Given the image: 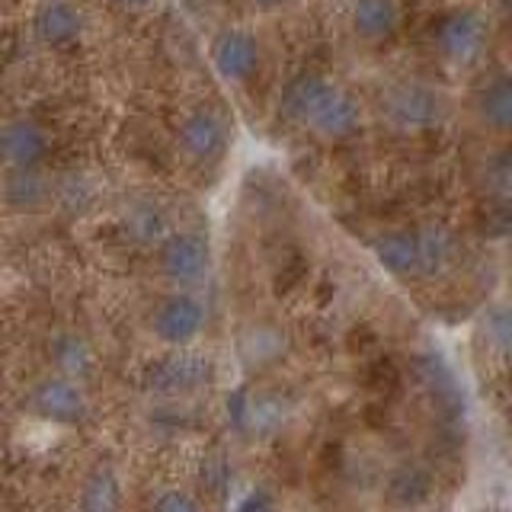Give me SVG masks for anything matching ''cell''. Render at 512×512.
Returning <instances> with one entry per match:
<instances>
[{
  "label": "cell",
  "instance_id": "6da1fadb",
  "mask_svg": "<svg viewBox=\"0 0 512 512\" xmlns=\"http://www.w3.org/2000/svg\"><path fill=\"white\" fill-rule=\"evenodd\" d=\"M279 116L320 144H346L365 125V109L343 84L320 71H298L279 93Z\"/></svg>",
  "mask_w": 512,
  "mask_h": 512
},
{
  "label": "cell",
  "instance_id": "7a4b0ae2",
  "mask_svg": "<svg viewBox=\"0 0 512 512\" xmlns=\"http://www.w3.org/2000/svg\"><path fill=\"white\" fill-rule=\"evenodd\" d=\"M429 45L448 71L464 74L484 61L490 48V20L477 7L445 10L429 32Z\"/></svg>",
  "mask_w": 512,
  "mask_h": 512
},
{
  "label": "cell",
  "instance_id": "3957f363",
  "mask_svg": "<svg viewBox=\"0 0 512 512\" xmlns=\"http://www.w3.org/2000/svg\"><path fill=\"white\" fill-rule=\"evenodd\" d=\"M208 324V308L196 288H173L154 304L148 317V330L154 343L164 349H189L196 346Z\"/></svg>",
  "mask_w": 512,
  "mask_h": 512
},
{
  "label": "cell",
  "instance_id": "277c9868",
  "mask_svg": "<svg viewBox=\"0 0 512 512\" xmlns=\"http://www.w3.org/2000/svg\"><path fill=\"white\" fill-rule=\"evenodd\" d=\"M263 42L250 26H224L208 42V64L224 87H247L263 71Z\"/></svg>",
  "mask_w": 512,
  "mask_h": 512
},
{
  "label": "cell",
  "instance_id": "5b68a950",
  "mask_svg": "<svg viewBox=\"0 0 512 512\" xmlns=\"http://www.w3.org/2000/svg\"><path fill=\"white\" fill-rule=\"evenodd\" d=\"M157 272L170 288H199L212 272V244L202 231H170L154 247Z\"/></svg>",
  "mask_w": 512,
  "mask_h": 512
},
{
  "label": "cell",
  "instance_id": "8992f818",
  "mask_svg": "<svg viewBox=\"0 0 512 512\" xmlns=\"http://www.w3.org/2000/svg\"><path fill=\"white\" fill-rule=\"evenodd\" d=\"M381 109L400 132H429L445 119V96L426 80H397L384 90Z\"/></svg>",
  "mask_w": 512,
  "mask_h": 512
},
{
  "label": "cell",
  "instance_id": "52a82bcc",
  "mask_svg": "<svg viewBox=\"0 0 512 512\" xmlns=\"http://www.w3.org/2000/svg\"><path fill=\"white\" fill-rule=\"evenodd\" d=\"M26 407L36 420H42L48 426L74 429L87 420L90 400L84 391V381H74V378H64V375L52 372L42 381L32 384V391L26 397Z\"/></svg>",
  "mask_w": 512,
  "mask_h": 512
},
{
  "label": "cell",
  "instance_id": "ba28073f",
  "mask_svg": "<svg viewBox=\"0 0 512 512\" xmlns=\"http://www.w3.org/2000/svg\"><path fill=\"white\" fill-rule=\"evenodd\" d=\"M212 378V362L196 349H167L148 372H144V388L160 397H189L205 388Z\"/></svg>",
  "mask_w": 512,
  "mask_h": 512
},
{
  "label": "cell",
  "instance_id": "9c48e42d",
  "mask_svg": "<svg viewBox=\"0 0 512 512\" xmlns=\"http://www.w3.org/2000/svg\"><path fill=\"white\" fill-rule=\"evenodd\" d=\"M176 148L189 160V164H218L231 148V128L224 122L221 112L196 106L176 125Z\"/></svg>",
  "mask_w": 512,
  "mask_h": 512
},
{
  "label": "cell",
  "instance_id": "30bf717a",
  "mask_svg": "<svg viewBox=\"0 0 512 512\" xmlns=\"http://www.w3.org/2000/svg\"><path fill=\"white\" fill-rule=\"evenodd\" d=\"M282 397L269 394V391H256V388H237L228 394V423L240 436H269L276 432L285 420V404H279Z\"/></svg>",
  "mask_w": 512,
  "mask_h": 512
},
{
  "label": "cell",
  "instance_id": "8fae6325",
  "mask_svg": "<svg viewBox=\"0 0 512 512\" xmlns=\"http://www.w3.org/2000/svg\"><path fill=\"white\" fill-rule=\"evenodd\" d=\"M32 39L45 48H71L84 39L87 16L74 0H39L29 16Z\"/></svg>",
  "mask_w": 512,
  "mask_h": 512
},
{
  "label": "cell",
  "instance_id": "7c38bea8",
  "mask_svg": "<svg viewBox=\"0 0 512 512\" xmlns=\"http://www.w3.org/2000/svg\"><path fill=\"white\" fill-rule=\"evenodd\" d=\"M52 151V135L32 116H13L0 135V154L7 170H39Z\"/></svg>",
  "mask_w": 512,
  "mask_h": 512
},
{
  "label": "cell",
  "instance_id": "4fadbf2b",
  "mask_svg": "<svg viewBox=\"0 0 512 512\" xmlns=\"http://www.w3.org/2000/svg\"><path fill=\"white\" fill-rule=\"evenodd\" d=\"M375 263L394 279H426V256L420 228H394L375 237Z\"/></svg>",
  "mask_w": 512,
  "mask_h": 512
},
{
  "label": "cell",
  "instance_id": "5bb4252c",
  "mask_svg": "<svg viewBox=\"0 0 512 512\" xmlns=\"http://www.w3.org/2000/svg\"><path fill=\"white\" fill-rule=\"evenodd\" d=\"M237 359L247 372H266L288 356V333L276 320H250L237 333Z\"/></svg>",
  "mask_w": 512,
  "mask_h": 512
},
{
  "label": "cell",
  "instance_id": "9a60e30c",
  "mask_svg": "<svg viewBox=\"0 0 512 512\" xmlns=\"http://www.w3.org/2000/svg\"><path fill=\"white\" fill-rule=\"evenodd\" d=\"M384 503L397 512H416L432 503L436 496V474L420 461H400L397 468L388 471L381 484Z\"/></svg>",
  "mask_w": 512,
  "mask_h": 512
},
{
  "label": "cell",
  "instance_id": "2e32d148",
  "mask_svg": "<svg viewBox=\"0 0 512 512\" xmlns=\"http://www.w3.org/2000/svg\"><path fill=\"white\" fill-rule=\"evenodd\" d=\"M471 109L484 132L512 135V71H493L477 87Z\"/></svg>",
  "mask_w": 512,
  "mask_h": 512
},
{
  "label": "cell",
  "instance_id": "e0dca14e",
  "mask_svg": "<svg viewBox=\"0 0 512 512\" xmlns=\"http://www.w3.org/2000/svg\"><path fill=\"white\" fill-rule=\"evenodd\" d=\"M400 4L397 0H352L349 4V32L362 45H384L397 36Z\"/></svg>",
  "mask_w": 512,
  "mask_h": 512
},
{
  "label": "cell",
  "instance_id": "ac0fdd59",
  "mask_svg": "<svg viewBox=\"0 0 512 512\" xmlns=\"http://www.w3.org/2000/svg\"><path fill=\"white\" fill-rule=\"evenodd\" d=\"M77 512H122V480L109 461L93 464L77 490Z\"/></svg>",
  "mask_w": 512,
  "mask_h": 512
},
{
  "label": "cell",
  "instance_id": "d6986e66",
  "mask_svg": "<svg viewBox=\"0 0 512 512\" xmlns=\"http://www.w3.org/2000/svg\"><path fill=\"white\" fill-rule=\"evenodd\" d=\"M477 346L496 362L512 359V301H493L477 317Z\"/></svg>",
  "mask_w": 512,
  "mask_h": 512
},
{
  "label": "cell",
  "instance_id": "ffe728a7",
  "mask_svg": "<svg viewBox=\"0 0 512 512\" xmlns=\"http://www.w3.org/2000/svg\"><path fill=\"white\" fill-rule=\"evenodd\" d=\"M48 362H52L58 375L74 378V381H84L96 365L93 346L74 330H61L48 340Z\"/></svg>",
  "mask_w": 512,
  "mask_h": 512
},
{
  "label": "cell",
  "instance_id": "44dd1931",
  "mask_svg": "<svg viewBox=\"0 0 512 512\" xmlns=\"http://www.w3.org/2000/svg\"><path fill=\"white\" fill-rule=\"evenodd\" d=\"M7 205L16 212H32L48 202L52 189H48L45 176L39 170H7V186H4Z\"/></svg>",
  "mask_w": 512,
  "mask_h": 512
},
{
  "label": "cell",
  "instance_id": "7402d4cb",
  "mask_svg": "<svg viewBox=\"0 0 512 512\" xmlns=\"http://www.w3.org/2000/svg\"><path fill=\"white\" fill-rule=\"evenodd\" d=\"M125 231L141 247H160V240H164L173 228L167 224L164 212H160L157 205H135L132 212L125 215Z\"/></svg>",
  "mask_w": 512,
  "mask_h": 512
},
{
  "label": "cell",
  "instance_id": "603a6c76",
  "mask_svg": "<svg viewBox=\"0 0 512 512\" xmlns=\"http://www.w3.org/2000/svg\"><path fill=\"white\" fill-rule=\"evenodd\" d=\"M151 512H205L199 496H192L183 487H164L151 503Z\"/></svg>",
  "mask_w": 512,
  "mask_h": 512
},
{
  "label": "cell",
  "instance_id": "cb8c5ba5",
  "mask_svg": "<svg viewBox=\"0 0 512 512\" xmlns=\"http://www.w3.org/2000/svg\"><path fill=\"white\" fill-rule=\"evenodd\" d=\"M199 474H202L205 490L212 493V496H224V490H228V484H231V464L224 461L221 455H208L202 461Z\"/></svg>",
  "mask_w": 512,
  "mask_h": 512
},
{
  "label": "cell",
  "instance_id": "d4e9b609",
  "mask_svg": "<svg viewBox=\"0 0 512 512\" xmlns=\"http://www.w3.org/2000/svg\"><path fill=\"white\" fill-rule=\"evenodd\" d=\"M231 512H279V496L272 493L269 487L256 484V487H250V490H244L237 496Z\"/></svg>",
  "mask_w": 512,
  "mask_h": 512
},
{
  "label": "cell",
  "instance_id": "484cf974",
  "mask_svg": "<svg viewBox=\"0 0 512 512\" xmlns=\"http://www.w3.org/2000/svg\"><path fill=\"white\" fill-rule=\"evenodd\" d=\"M109 4H116V7L125 10V13H141V10L154 7V0H109Z\"/></svg>",
  "mask_w": 512,
  "mask_h": 512
},
{
  "label": "cell",
  "instance_id": "4316f807",
  "mask_svg": "<svg viewBox=\"0 0 512 512\" xmlns=\"http://www.w3.org/2000/svg\"><path fill=\"white\" fill-rule=\"evenodd\" d=\"M247 4H250L253 10L272 13V10H282V7H288V4H292V0H247Z\"/></svg>",
  "mask_w": 512,
  "mask_h": 512
},
{
  "label": "cell",
  "instance_id": "83f0119b",
  "mask_svg": "<svg viewBox=\"0 0 512 512\" xmlns=\"http://www.w3.org/2000/svg\"><path fill=\"white\" fill-rule=\"evenodd\" d=\"M500 7H506V10L512 13V0H500Z\"/></svg>",
  "mask_w": 512,
  "mask_h": 512
}]
</instances>
